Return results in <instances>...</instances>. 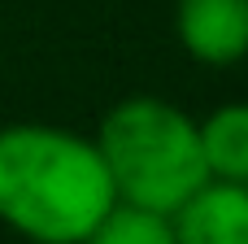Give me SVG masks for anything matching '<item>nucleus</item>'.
<instances>
[{"instance_id": "nucleus-1", "label": "nucleus", "mask_w": 248, "mask_h": 244, "mask_svg": "<svg viewBox=\"0 0 248 244\" xmlns=\"http://www.w3.org/2000/svg\"><path fill=\"white\" fill-rule=\"evenodd\" d=\"M96 140L48 127H0V223L35 244H83L113 205Z\"/></svg>"}, {"instance_id": "nucleus-2", "label": "nucleus", "mask_w": 248, "mask_h": 244, "mask_svg": "<svg viewBox=\"0 0 248 244\" xmlns=\"http://www.w3.org/2000/svg\"><path fill=\"white\" fill-rule=\"evenodd\" d=\"M96 153L109 170L113 196L153 214H174L209 183L196 118L161 96L118 100L100 118Z\"/></svg>"}, {"instance_id": "nucleus-3", "label": "nucleus", "mask_w": 248, "mask_h": 244, "mask_svg": "<svg viewBox=\"0 0 248 244\" xmlns=\"http://www.w3.org/2000/svg\"><path fill=\"white\" fill-rule=\"evenodd\" d=\"M174 35L187 57L235 65L248 57V0H179Z\"/></svg>"}, {"instance_id": "nucleus-4", "label": "nucleus", "mask_w": 248, "mask_h": 244, "mask_svg": "<svg viewBox=\"0 0 248 244\" xmlns=\"http://www.w3.org/2000/svg\"><path fill=\"white\" fill-rule=\"evenodd\" d=\"M174 244H248V183L209 179L174 214Z\"/></svg>"}, {"instance_id": "nucleus-5", "label": "nucleus", "mask_w": 248, "mask_h": 244, "mask_svg": "<svg viewBox=\"0 0 248 244\" xmlns=\"http://www.w3.org/2000/svg\"><path fill=\"white\" fill-rule=\"evenodd\" d=\"M201 127V153L209 179L248 183V100H231L214 109Z\"/></svg>"}, {"instance_id": "nucleus-6", "label": "nucleus", "mask_w": 248, "mask_h": 244, "mask_svg": "<svg viewBox=\"0 0 248 244\" xmlns=\"http://www.w3.org/2000/svg\"><path fill=\"white\" fill-rule=\"evenodd\" d=\"M83 244H174V223H170V214H153V210L113 201Z\"/></svg>"}]
</instances>
